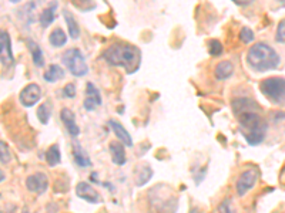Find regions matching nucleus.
Listing matches in <instances>:
<instances>
[{
  "label": "nucleus",
  "mask_w": 285,
  "mask_h": 213,
  "mask_svg": "<svg viewBox=\"0 0 285 213\" xmlns=\"http://www.w3.org/2000/svg\"><path fill=\"white\" fill-rule=\"evenodd\" d=\"M232 110L237 116L240 131L251 146H257L265 140L268 132L267 121L259 116L258 106L248 98H237L232 101Z\"/></svg>",
  "instance_id": "f257e3e1"
},
{
  "label": "nucleus",
  "mask_w": 285,
  "mask_h": 213,
  "mask_svg": "<svg viewBox=\"0 0 285 213\" xmlns=\"http://www.w3.org/2000/svg\"><path fill=\"white\" fill-rule=\"evenodd\" d=\"M101 58L113 67H121L128 74H133L140 68L141 52L135 46L117 42V43L108 46L101 53Z\"/></svg>",
  "instance_id": "f03ea898"
},
{
  "label": "nucleus",
  "mask_w": 285,
  "mask_h": 213,
  "mask_svg": "<svg viewBox=\"0 0 285 213\" xmlns=\"http://www.w3.org/2000/svg\"><path fill=\"white\" fill-rule=\"evenodd\" d=\"M247 62L252 70L264 72V71L276 68L281 62V58L271 46L259 42V43H255L248 48Z\"/></svg>",
  "instance_id": "7ed1b4c3"
},
{
  "label": "nucleus",
  "mask_w": 285,
  "mask_h": 213,
  "mask_svg": "<svg viewBox=\"0 0 285 213\" xmlns=\"http://www.w3.org/2000/svg\"><path fill=\"white\" fill-rule=\"evenodd\" d=\"M259 90L265 97L276 106H285V78L271 77L261 81Z\"/></svg>",
  "instance_id": "20e7f679"
},
{
  "label": "nucleus",
  "mask_w": 285,
  "mask_h": 213,
  "mask_svg": "<svg viewBox=\"0 0 285 213\" xmlns=\"http://www.w3.org/2000/svg\"><path fill=\"white\" fill-rule=\"evenodd\" d=\"M63 64L74 77H84L89 72V66L79 48H69L62 56Z\"/></svg>",
  "instance_id": "39448f33"
},
{
  "label": "nucleus",
  "mask_w": 285,
  "mask_h": 213,
  "mask_svg": "<svg viewBox=\"0 0 285 213\" xmlns=\"http://www.w3.org/2000/svg\"><path fill=\"white\" fill-rule=\"evenodd\" d=\"M258 176L259 174L257 168L245 169V170L240 175L238 180H237V185H235L237 195L238 196L247 195L249 190L255 186V184H257V180H258Z\"/></svg>",
  "instance_id": "423d86ee"
},
{
  "label": "nucleus",
  "mask_w": 285,
  "mask_h": 213,
  "mask_svg": "<svg viewBox=\"0 0 285 213\" xmlns=\"http://www.w3.org/2000/svg\"><path fill=\"white\" fill-rule=\"evenodd\" d=\"M42 98V88L40 86H37L36 82L32 84H27L25 88L20 91V96H19V101L23 106H36Z\"/></svg>",
  "instance_id": "0eeeda50"
},
{
  "label": "nucleus",
  "mask_w": 285,
  "mask_h": 213,
  "mask_svg": "<svg viewBox=\"0 0 285 213\" xmlns=\"http://www.w3.org/2000/svg\"><path fill=\"white\" fill-rule=\"evenodd\" d=\"M0 58H2L3 67H10L15 64V56H13L12 46H10L9 33L5 30L0 33Z\"/></svg>",
  "instance_id": "6e6552de"
},
{
  "label": "nucleus",
  "mask_w": 285,
  "mask_h": 213,
  "mask_svg": "<svg viewBox=\"0 0 285 213\" xmlns=\"http://www.w3.org/2000/svg\"><path fill=\"white\" fill-rule=\"evenodd\" d=\"M26 188L30 192H35L37 195L45 194L49 188V179L43 172H37L35 175H30L26 179Z\"/></svg>",
  "instance_id": "1a4fd4ad"
},
{
  "label": "nucleus",
  "mask_w": 285,
  "mask_h": 213,
  "mask_svg": "<svg viewBox=\"0 0 285 213\" xmlns=\"http://www.w3.org/2000/svg\"><path fill=\"white\" fill-rule=\"evenodd\" d=\"M103 100L100 96V91L98 88L93 84V82H87L86 84V98H84V110L86 111H94L96 108L101 106Z\"/></svg>",
  "instance_id": "9d476101"
},
{
  "label": "nucleus",
  "mask_w": 285,
  "mask_h": 213,
  "mask_svg": "<svg viewBox=\"0 0 285 213\" xmlns=\"http://www.w3.org/2000/svg\"><path fill=\"white\" fill-rule=\"evenodd\" d=\"M76 195L79 196L80 199L89 202V204H100L101 202V196L98 194L94 188L91 186L87 182H79L76 186Z\"/></svg>",
  "instance_id": "9b49d317"
},
{
  "label": "nucleus",
  "mask_w": 285,
  "mask_h": 213,
  "mask_svg": "<svg viewBox=\"0 0 285 213\" xmlns=\"http://www.w3.org/2000/svg\"><path fill=\"white\" fill-rule=\"evenodd\" d=\"M60 120L63 121V124L66 126L67 132L70 134L73 138H77L80 134V128L76 124V116L74 112L71 111L70 108H63L60 111Z\"/></svg>",
  "instance_id": "f8f14e48"
},
{
  "label": "nucleus",
  "mask_w": 285,
  "mask_h": 213,
  "mask_svg": "<svg viewBox=\"0 0 285 213\" xmlns=\"http://www.w3.org/2000/svg\"><path fill=\"white\" fill-rule=\"evenodd\" d=\"M73 158H74V162H76L80 168L91 166V160H90V156L87 155V152L83 150L80 142L77 141L76 138H73Z\"/></svg>",
  "instance_id": "ddd939ff"
},
{
  "label": "nucleus",
  "mask_w": 285,
  "mask_h": 213,
  "mask_svg": "<svg viewBox=\"0 0 285 213\" xmlns=\"http://www.w3.org/2000/svg\"><path fill=\"white\" fill-rule=\"evenodd\" d=\"M108 151H110V155H111V160H113V164H116V165H124L125 164V160H127V156H125V150H124V145L121 144L120 141H111L108 144Z\"/></svg>",
  "instance_id": "4468645a"
},
{
  "label": "nucleus",
  "mask_w": 285,
  "mask_h": 213,
  "mask_svg": "<svg viewBox=\"0 0 285 213\" xmlns=\"http://www.w3.org/2000/svg\"><path fill=\"white\" fill-rule=\"evenodd\" d=\"M108 125L111 126L113 132L116 134V136L118 138V141L121 142L124 146H133V140H131V135L128 134V131L125 130L123 125L120 124L116 120H110Z\"/></svg>",
  "instance_id": "2eb2a0df"
},
{
  "label": "nucleus",
  "mask_w": 285,
  "mask_h": 213,
  "mask_svg": "<svg viewBox=\"0 0 285 213\" xmlns=\"http://www.w3.org/2000/svg\"><path fill=\"white\" fill-rule=\"evenodd\" d=\"M27 47H29V50H30V54H32V60H33V64H35L36 67H39V68L45 67L43 52H42V48L39 47V44L36 43L35 40L29 38V40H27Z\"/></svg>",
  "instance_id": "dca6fc26"
},
{
  "label": "nucleus",
  "mask_w": 285,
  "mask_h": 213,
  "mask_svg": "<svg viewBox=\"0 0 285 213\" xmlns=\"http://www.w3.org/2000/svg\"><path fill=\"white\" fill-rule=\"evenodd\" d=\"M63 18L66 20V24H67V28H69L70 37L74 38V40H77L80 37V27L77 24V20L74 18V16L67 9L63 10Z\"/></svg>",
  "instance_id": "f3484780"
},
{
  "label": "nucleus",
  "mask_w": 285,
  "mask_h": 213,
  "mask_svg": "<svg viewBox=\"0 0 285 213\" xmlns=\"http://www.w3.org/2000/svg\"><path fill=\"white\" fill-rule=\"evenodd\" d=\"M234 72V64L228 60H223L215 66V77L217 80H227Z\"/></svg>",
  "instance_id": "a211bd4d"
},
{
  "label": "nucleus",
  "mask_w": 285,
  "mask_h": 213,
  "mask_svg": "<svg viewBox=\"0 0 285 213\" xmlns=\"http://www.w3.org/2000/svg\"><path fill=\"white\" fill-rule=\"evenodd\" d=\"M43 78H45L47 82H56V81L64 78V70H63L59 64H52V66L45 71Z\"/></svg>",
  "instance_id": "6ab92c4d"
},
{
  "label": "nucleus",
  "mask_w": 285,
  "mask_h": 213,
  "mask_svg": "<svg viewBox=\"0 0 285 213\" xmlns=\"http://www.w3.org/2000/svg\"><path fill=\"white\" fill-rule=\"evenodd\" d=\"M49 42H50V44L53 46V47L60 48V47H63V46L67 43V36H66L63 28L57 27V28H54L53 32H52V34L49 37Z\"/></svg>",
  "instance_id": "aec40b11"
},
{
  "label": "nucleus",
  "mask_w": 285,
  "mask_h": 213,
  "mask_svg": "<svg viewBox=\"0 0 285 213\" xmlns=\"http://www.w3.org/2000/svg\"><path fill=\"white\" fill-rule=\"evenodd\" d=\"M56 8H57V3H53V4H50L49 8H46V9L40 13L39 20H40V24H42L43 28H47V27L50 26L54 22V18H56V16H54V10H56Z\"/></svg>",
  "instance_id": "412c9836"
},
{
  "label": "nucleus",
  "mask_w": 285,
  "mask_h": 213,
  "mask_svg": "<svg viewBox=\"0 0 285 213\" xmlns=\"http://www.w3.org/2000/svg\"><path fill=\"white\" fill-rule=\"evenodd\" d=\"M46 160L49 164V166H57L62 160V155H60V148L57 144L52 145L47 152H46Z\"/></svg>",
  "instance_id": "4be33fe9"
},
{
  "label": "nucleus",
  "mask_w": 285,
  "mask_h": 213,
  "mask_svg": "<svg viewBox=\"0 0 285 213\" xmlns=\"http://www.w3.org/2000/svg\"><path fill=\"white\" fill-rule=\"evenodd\" d=\"M52 111H53V106L50 104V101H45L43 104H40V106L37 108V118L39 121L43 125L49 122L50 116H52Z\"/></svg>",
  "instance_id": "5701e85b"
},
{
  "label": "nucleus",
  "mask_w": 285,
  "mask_h": 213,
  "mask_svg": "<svg viewBox=\"0 0 285 213\" xmlns=\"http://www.w3.org/2000/svg\"><path fill=\"white\" fill-rule=\"evenodd\" d=\"M153 176V169L149 166V165H143V168L140 172H137V179H135V182H137V186H143V185H146Z\"/></svg>",
  "instance_id": "b1692460"
},
{
  "label": "nucleus",
  "mask_w": 285,
  "mask_h": 213,
  "mask_svg": "<svg viewBox=\"0 0 285 213\" xmlns=\"http://www.w3.org/2000/svg\"><path fill=\"white\" fill-rule=\"evenodd\" d=\"M254 38H255V36H254V32L249 28V27H242L240 32V40L242 43H245V44H248L251 42H254Z\"/></svg>",
  "instance_id": "393cba45"
},
{
  "label": "nucleus",
  "mask_w": 285,
  "mask_h": 213,
  "mask_svg": "<svg viewBox=\"0 0 285 213\" xmlns=\"http://www.w3.org/2000/svg\"><path fill=\"white\" fill-rule=\"evenodd\" d=\"M208 50H210V54L214 56V57H217V56H220V54L223 53V44L218 42V40H210L208 42Z\"/></svg>",
  "instance_id": "a878e982"
},
{
  "label": "nucleus",
  "mask_w": 285,
  "mask_h": 213,
  "mask_svg": "<svg viewBox=\"0 0 285 213\" xmlns=\"http://www.w3.org/2000/svg\"><path fill=\"white\" fill-rule=\"evenodd\" d=\"M275 40L278 42V43H285V18H282V20L278 23V27H276Z\"/></svg>",
  "instance_id": "bb28decb"
},
{
  "label": "nucleus",
  "mask_w": 285,
  "mask_h": 213,
  "mask_svg": "<svg viewBox=\"0 0 285 213\" xmlns=\"http://www.w3.org/2000/svg\"><path fill=\"white\" fill-rule=\"evenodd\" d=\"M218 213H235L232 209L231 199H225L218 204Z\"/></svg>",
  "instance_id": "cd10ccee"
},
{
  "label": "nucleus",
  "mask_w": 285,
  "mask_h": 213,
  "mask_svg": "<svg viewBox=\"0 0 285 213\" xmlns=\"http://www.w3.org/2000/svg\"><path fill=\"white\" fill-rule=\"evenodd\" d=\"M63 96L67 98L76 97V86L73 82H69L64 88H63Z\"/></svg>",
  "instance_id": "c85d7f7f"
},
{
  "label": "nucleus",
  "mask_w": 285,
  "mask_h": 213,
  "mask_svg": "<svg viewBox=\"0 0 285 213\" xmlns=\"http://www.w3.org/2000/svg\"><path fill=\"white\" fill-rule=\"evenodd\" d=\"M0 146H2V164L5 165V164H8L10 160V155H9V151H8V146H6V144L5 141L0 142Z\"/></svg>",
  "instance_id": "c756f323"
},
{
  "label": "nucleus",
  "mask_w": 285,
  "mask_h": 213,
  "mask_svg": "<svg viewBox=\"0 0 285 213\" xmlns=\"http://www.w3.org/2000/svg\"><path fill=\"white\" fill-rule=\"evenodd\" d=\"M190 213H200V210H198L197 208H193V209H191V212H190Z\"/></svg>",
  "instance_id": "7c9ffc66"
},
{
  "label": "nucleus",
  "mask_w": 285,
  "mask_h": 213,
  "mask_svg": "<svg viewBox=\"0 0 285 213\" xmlns=\"http://www.w3.org/2000/svg\"><path fill=\"white\" fill-rule=\"evenodd\" d=\"M23 213H29V212H27V210H25V212H23Z\"/></svg>",
  "instance_id": "2f4dec72"
}]
</instances>
